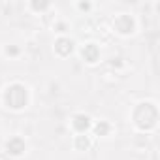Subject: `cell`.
Listing matches in <instances>:
<instances>
[{
  "label": "cell",
  "mask_w": 160,
  "mask_h": 160,
  "mask_svg": "<svg viewBox=\"0 0 160 160\" xmlns=\"http://www.w3.org/2000/svg\"><path fill=\"white\" fill-rule=\"evenodd\" d=\"M156 108L151 106V104H141L136 113H134V119H136V124L139 128H152L154 122H156Z\"/></svg>",
  "instance_id": "obj_1"
},
{
  "label": "cell",
  "mask_w": 160,
  "mask_h": 160,
  "mask_svg": "<svg viewBox=\"0 0 160 160\" xmlns=\"http://www.w3.org/2000/svg\"><path fill=\"white\" fill-rule=\"evenodd\" d=\"M6 102H8V106L13 108V109L23 108V106L27 104V91H25V87H21V85L10 87L8 92H6Z\"/></svg>",
  "instance_id": "obj_2"
},
{
  "label": "cell",
  "mask_w": 160,
  "mask_h": 160,
  "mask_svg": "<svg viewBox=\"0 0 160 160\" xmlns=\"http://www.w3.org/2000/svg\"><path fill=\"white\" fill-rule=\"evenodd\" d=\"M8 151H10L12 154H21V152L25 151V141H23L21 138H12V139L8 141Z\"/></svg>",
  "instance_id": "obj_3"
},
{
  "label": "cell",
  "mask_w": 160,
  "mask_h": 160,
  "mask_svg": "<svg viewBox=\"0 0 160 160\" xmlns=\"http://www.w3.org/2000/svg\"><path fill=\"white\" fill-rule=\"evenodd\" d=\"M115 25H117V28H119L121 32H124V34H126V32H132V28H134V21H132L128 15H122V17H119Z\"/></svg>",
  "instance_id": "obj_4"
},
{
  "label": "cell",
  "mask_w": 160,
  "mask_h": 160,
  "mask_svg": "<svg viewBox=\"0 0 160 160\" xmlns=\"http://www.w3.org/2000/svg\"><path fill=\"white\" fill-rule=\"evenodd\" d=\"M55 49H57V53H58V55H70V53H72V49H73V45H72V42H70V40L60 38V40L57 42Z\"/></svg>",
  "instance_id": "obj_5"
},
{
  "label": "cell",
  "mask_w": 160,
  "mask_h": 160,
  "mask_svg": "<svg viewBox=\"0 0 160 160\" xmlns=\"http://www.w3.org/2000/svg\"><path fill=\"white\" fill-rule=\"evenodd\" d=\"M73 126H75V130L83 132V130H87V128L91 126V121H89L87 115H75V119H73Z\"/></svg>",
  "instance_id": "obj_6"
},
{
  "label": "cell",
  "mask_w": 160,
  "mask_h": 160,
  "mask_svg": "<svg viewBox=\"0 0 160 160\" xmlns=\"http://www.w3.org/2000/svg\"><path fill=\"white\" fill-rule=\"evenodd\" d=\"M83 57H85V60H89V62H96L98 60V47L96 45H85V49H83Z\"/></svg>",
  "instance_id": "obj_7"
},
{
  "label": "cell",
  "mask_w": 160,
  "mask_h": 160,
  "mask_svg": "<svg viewBox=\"0 0 160 160\" xmlns=\"http://www.w3.org/2000/svg\"><path fill=\"white\" fill-rule=\"evenodd\" d=\"M108 132H109V124L108 122H98L96 124V134L98 136H106Z\"/></svg>",
  "instance_id": "obj_8"
},
{
  "label": "cell",
  "mask_w": 160,
  "mask_h": 160,
  "mask_svg": "<svg viewBox=\"0 0 160 160\" xmlns=\"http://www.w3.org/2000/svg\"><path fill=\"white\" fill-rule=\"evenodd\" d=\"M77 147H79V149H87V147H89V139H87L85 136H79V138H77Z\"/></svg>",
  "instance_id": "obj_9"
},
{
  "label": "cell",
  "mask_w": 160,
  "mask_h": 160,
  "mask_svg": "<svg viewBox=\"0 0 160 160\" xmlns=\"http://www.w3.org/2000/svg\"><path fill=\"white\" fill-rule=\"evenodd\" d=\"M8 53H10V55H17V49H15V47H8Z\"/></svg>",
  "instance_id": "obj_10"
}]
</instances>
